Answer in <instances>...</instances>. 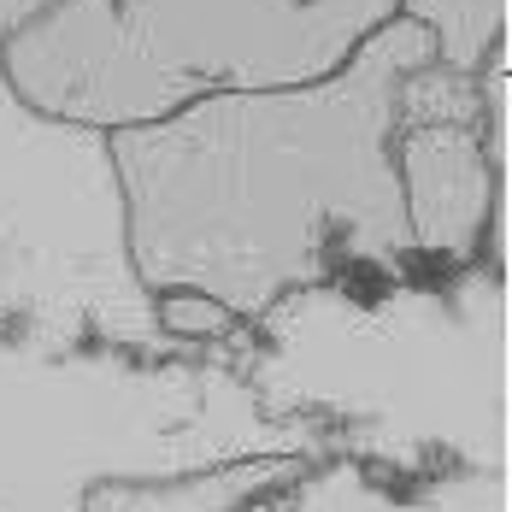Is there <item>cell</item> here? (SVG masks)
I'll list each match as a JSON object with an SVG mask.
<instances>
[{"label":"cell","instance_id":"6da1fadb","mask_svg":"<svg viewBox=\"0 0 512 512\" xmlns=\"http://www.w3.org/2000/svg\"><path fill=\"white\" fill-rule=\"evenodd\" d=\"M195 348L130 265L106 130L18 101L0 65V512H83L101 483L301 454L236 365Z\"/></svg>","mask_w":512,"mask_h":512},{"label":"cell","instance_id":"7a4b0ae2","mask_svg":"<svg viewBox=\"0 0 512 512\" xmlns=\"http://www.w3.org/2000/svg\"><path fill=\"white\" fill-rule=\"evenodd\" d=\"M430 59L424 24L395 12L330 77L218 89L106 130L142 289L206 295L248 324L295 289L418 271L395 89Z\"/></svg>","mask_w":512,"mask_h":512},{"label":"cell","instance_id":"3957f363","mask_svg":"<svg viewBox=\"0 0 512 512\" xmlns=\"http://www.w3.org/2000/svg\"><path fill=\"white\" fill-rule=\"evenodd\" d=\"M236 365L265 418L389 483L507 477V265L318 283L248 318Z\"/></svg>","mask_w":512,"mask_h":512},{"label":"cell","instance_id":"277c9868","mask_svg":"<svg viewBox=\"0 0 512 512\" xmlns=\"http://www.w3.org/2000/svg\"><path fill=\"white\" fill-rule=\"evenodd\" d=\"M401 0H59L0 42L18 101L89 124H148L218 89L330 77Z\"/></svg>","mask_w":512,"mask_h":512},{"label":"cell","instance_id":"5b68a950","mask_svg":"<svg viewBox=\"0 0 512 512\" xmlns=\"http://www.w3.org/2000/svg\"><path fill=\"white\" fill-rule=\"evenodd\" d=\"M395 177L424 265L507 259V171H495L477 124H395Z\"/></svg>","mask_w":512,"mask_h":512},{"label":"cell","instance_id":"8992f818","mask_svg":"<svg viewBox=\"0 0 512 512\" xmlns=\"http://www.w3.org/2000/svg\"><path fill=\"white\" fill-rule=\"evenodd\" d=\"M277 512H507V477H448V483H389L354 460H312Z\"/></svg>","mask_w":512,"mask_h":512},{"label":"cell","instance_id":"52a82bcc","mask_svg":"<svg viewBox=\"0 0 512 512\" xmlns=\"http://www.w3.org/2000/svg\"><path fill=\"white\" fill-rule=\"evenodd\" d=\"M301 454H265V460H230L183 471V477H130L101 483L83 512H277V495L307 471Z\"/></svg>","mask_w":512,"mask_h":512},{"label":"cell","instance_id":"ba28073f","mask_svg":"<svg viewBox=\"0 0 512 512\" xmlns=\"http://www.w3.org/2000/svg\"><path fill=\"white\" fill-rule=\"evenodd\" d=\"M401 18L424 24L436 65L448 71H483L507 48V0H401Z\"/></svg>","mask_w":512,"mask_h":512},{"label":"cell","instance_id":"9c48e42d","mask_svg":"<svg viewBox=\"0 0 512 512\" xmlns=\"http://www.w3.org/2000/svg\"><path fill=\"white\" fill-rule=\"evenodd\" d=\"M395 124H477L483 130V71H448V65H418L395 89Z\"/></svg>","mask_w":512,"mask_h":512},{"label":"cell","instance_id":"30bf717a","mask_svg":"<svg viewBox=\"0 0 512 512\" xmlns=\"http://www.w3.org/2000/svg\"><path fill=\"white\" fill-rule=\"evenodd\" d=\"M159 324L177 342H195V348H218L236 330V318L218 301H206V295H159Z\"/></svg>","mask_w":512,"mask_h":512}]
</instances>
